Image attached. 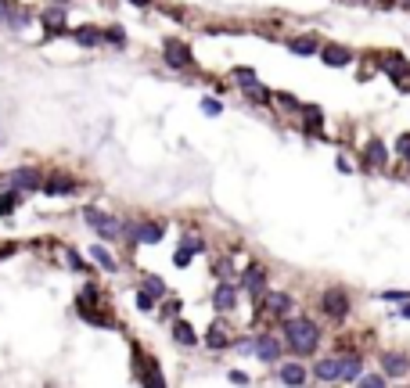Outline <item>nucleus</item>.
Returning a JSON list of instances; mask_svg holds the SVG:
<instances>
[{"label": "nucleus", "instance_id": "nucleus-1", "mask_svg": "<svg viewBox=\"0 0 410 388\" xmlns=\"http://www.w3.org/2000/svg\"><path fill=\"white\" fill-rule=\"evenodd\" d=\"M284 345L296 356H313L320 345V327L310 316H288L284 320Z\"/></svg>", "mask_w": 410, "mask_h": 388}, {"label": "nucleus", "instance_id": "nucleus-2", "mask_svg": "<svg viewBox=\"0 0 410 388\" xmlns=\"http://www.w3.org/2000/svg\"><path fill=\"white\" fill-rule=\"evenodd\" d=\"M83 219H87V223H90L101 238H112V241H115V238L123 234V231H119V219L104 216V212H101V209H94V205H87V209H83Z\"/></svg>", "mask_w": 410, "mask_h": 388}, {"label": "nucleus", "instance_id": "nucleus-3", "mask_svg": "<svg viewBox=\"0 0 410 388\" xmlns=\"http://www.w3.org/2000/svg\"><path fill=\"white\" fill-rule=\"evenodd\" d=\"M320 309L331 316V320H345L349 316V295L342 288H328L324 299H320Z\"/></svg>", "mask_w": 410, "mask_h": 388}, {"label": "nucleus", "instance_id": "nucleus-4", "mask_svg": "<svg viewBox=\"0 0 410 388\" xmlns=\"http://www.w3.org/2000/svg\"><path fill=\"white\" fill-rule=\"evenodd\" d=\"M389 165V148H385V140H367V148H364V170L367 173H382Z\"/></svg>", "mask_w": 410, "mask_h": 388}, {"label": "nucleus", "instance_id": "nucleus-5", "mask_svg": "<svg viewBox=\"0 0 410 388\" xmlns=\"http://www.w3.org/2000/svg\"><path fill=\"white\" fill-rule=\"evenodd\" d=\"M382 72L385 76H392L403 90H406V79H410V65H406V58H403V54H385V58H382Z\"/></svg>", "mask_w": 410, "mask_h": 388}, {"label": "nucleus", "instance_id": "nucleus-6", "mask_svg": "<svg viewBox=\"0 0 410 388\" xmlns=\"http://www.w3.org/2000/svg\"><path fill=\"white\" fill-rule=\"evenodd\" d=\"M166 62H169L173 69H191V65H195L188 43H180V40H166Z\"/></svg>", "mask_w": 410, "mask_h": 388}, {"label": "nucleus", "instance_id": "nucleus-7", "mask_svg": "<svg viewBox=\"0 0 410 388\" xmlns=\"http://www.w3.org/2000/svg\"><path fill=\"white\" fill-rule=\"evenodd\" d=\"M242 284H245V292H249L252 299H263V295H266V273H263V266H249V270L242 273Z\"/></svg>", "mask_w": 410, "mask_h": 388}, {"label": "nucleus", "instance_id": "nucleus-8", "mask_svg": "<svg viewBox=\"0 0 410 388\" xmlns=\"http://www.w3.org/2000/svg\"><path fill=\"white\" fill-rule=\"evenodd\" d=\"M320 58L331 69H345V65H353V50H345L338 43H328V47H320Z\"/></svg>", "mask_w": 410, "mask_h": 388}, {"label": "nucleus", "instance_id": "nucleus-9", "mask_svg": "<svg viewBox=\"0 0 410 388\" xmlns=\"http://www.w3.org/2000/svg\"><path fill=\"white\" fill-rule=\"evenodd\" d=\"M11 184H15L18 191H40V187H43L40 170H33V165H22V170H15V173H11Z\"/></svg>", "mask_w": 410, "mask_h": 388}, {"label": "nucleus", "instance_id": "nucleus-10", "mask_svg": "<svg viewBox=\"0 0 410 388\" xmlns=\"http://www.w3.org/2000/svg\"><path fill=\"white\" fill-rule=\"evenodd\" d=\"M291 309V295H284V292H266L263 295V313L266 316H284Z\"/></svg>", "mask_w": 410, "mask_h": 388}, {"label": "nucleus", "instance_id": "nucleus-11", "mask_svg": "<svg viewBox=\"0 0 410 388\" xmlns=\"http://www.w3.org/2000/svg\"><path fill=\"white\" fill-rule=\"evenodd\" d=\"M281 349H284V342H277L274 335L256 338V356H259L263 363H277V360H281Z\"/></svg>", "mask_w": 410, "mask_h": 388}, {"label": "nucleus", "instance_id": "nucleus-12", "mask_svg": "<svg viewBox=\"0 0 410 388\" xmlns=\"http://www.w3.org/2000/svg\"><path fill=\"white\" fill-rule=\"evenodd\" d=\"M382 370L389 377H403L410 370V356L406 353H382Z\"/></svg>", "mask_w": 410, "mask_h": 388}, {"label": "nucleus", "instance_id": "nucleus-13", "mask_svg": "<svg viewBox=\"0 0 410 388\" xmlns=\"http://www.w3.org/2000/svg\"><path fill=\"white\" fill-rule=\"evenodd\" d=\"M338 374H342V356H324V360H317V367H313V377L317 381H338Z\"/></svg>", "mask_w": 410, "mask_h": 388}, {"label": "nucleus", "instance_id": "nucleus-14", "mask_svg": "<svg viewBox=\"0 0 410 388\" xmlns=\"http://www.w3.org/2000/svg\"><path fill=\"white\" fill-rule=\"evenodd\" d=\"M360 374H364V360H360L357 353L342 356V374H338V381H345V384H357V381H360Z\"/></svg>", "mask_w": 410, "mask_h": 388}, {"label": "nucleus", "instance_id": "nucleus-15", "mask_svg": "<svg viewBox=\"0 0 410 388\" xmlns=\"http://www.w3.org/2000/svg\"><path fill=\"white\" fill-rule=\"evenodd\" d=\"M212 306H216V313H230L234 306H238V292H234V284H220L216 295H212Z\"/></svg>", "mask_w": 410, "mask_h": 388}, {"label": "nucleus", "instance_id": "nucleus-16", "mask_svg": "<svg viewBox=\"0 0 410 388\" xmlns=\"http://www.w3.org/2000/svg\"><path fill=\"white\" fill-rule=\"evenodd\" d=\"M277 377L284 381V384H306V367L303 363H281V370H277Z\"/></svg>", "mask_w": 410, "mask_h": 388}, {"label": "nucleus", "instance_id": "nucleus-17", "mask_svg": "<svg viewBox=\"0 0 410 388\" xmlns=\"http://www.w3.org/2000/svg\"><path fill=\"white\" fill-rule=\"evenodd\" d=\"M288 47H291V54H299V58H306V54H320V40L317 36H296Z\"/></svg>", "mask_w": 410, "mask_h": 388}, {"label": "nucleus", "instance_id": "nucleus-18", "mask_svg": "<svg viewBox=\"0 0 410 388\" xmlns=\"http://www.w3.org/2000/svg\"><path fill=\"white\" fill-rule=\"evenodd\" d=\"M43 191L54 198V194H72L76 191V180L72 177H50L47 184H43Z\"/></svg>", "mask_w": 410, "mask_h": 388}, {"label": "nucleus", "instance_id": "nucleus-19", "mask_svg": "<svg viewBox=\"0 0 410 388\" xmlns=\"http://www.w3.org/2000/svg\"><path fill=\"white\" fill-rule=\"evenodd\" d=\"M205 245H202V238H188L184 245H180V252H177V259H173V262H177V266H188L191 262V255L195 252H202Z\"/></svg>", "mask_w": 410, "mask_h": 388}, {"label": "nucleus", "instance_id": "nucleus-20", "mask_svg": "<svg viewBox=\"0 0 410 388\" xmlns=\"http://www.w3.org/2000/svg\"><path fill=\"white\" fill-rule=\"evenodd\" d=\"M173 338H177L180 345H198L195 327H191V323H184V320H177V323H173Z\"/></svg>", "mask_w": 410, "mask_h": 388}, {"label": "nucleus", "instance_id": "nucleus-21", "mask_svg": "<svg viewBox=\"0 0 410 388\" xmlns=\"http://www.w3.org/2000/svg\"><path fill=\"white\" fill-rule=\"evenodd\" d=\"M205 345H209V349H227V331H223V323H220V320L209 327V335H205Z\"/></svg>", "mask_w": 410, "mask_h": 388}, {"label": "nucleus", "instance_id": "nucleus-22", "mask_svg": "<svg viewBox=\"0 0 410 388\" xmlns=\"http://www.w3.org/2000/svg\"><path fill=\"white\" fill-rule=\"evenodd\" d=\"M134 234H137L141 245H155V241H162V227H158V223H144V227H137Z\"/></svg>", "mask_w": 410, "mask_h": 388}, {"label": "nucleus", "instance_id": "nucleus-23", "mask_svg": "<svg viewBox=\"0 0 410 388\" xmlns=\"http://www.w3.org/2000/svg\"><path fill=\"white\" fill-rule=\"evenodd\" d=\"M90 255H94V262H97L101 270H115V259L108 255V248H101V245H94V248H90Z\"/></svg>", "mask_w": 410, "mask_h": 388}, {"label": "nucleus", "instance_id": "nucleus-24", "mask_svg": "<svg viewBox=\"0 0 410 388\" xmlns=\"http://www.w3.org/2000/svg\"><path fill=\"white\" fill-rule=\"evenodd\" d=\"M245 94H249L252 101H270V90H266V87H259V79L245 83Z\"/></svg>", "mask_w": 410, "mask_h": 388}, {"label": "nucleus", "instance_id": "nucleus-25", "mask_svg": "<svg viewBox=\"0 0 410 388\" xmlns=\"http://www.w3.org/2000/svg\"><path fill=\"white\" fill-rule=\"evenodd\" d=\"M303 119H306V130H317V126L324 123V116H320V108H303Z\"/></svg>", "mask_w": 410, "mask_h": 388}, {"label": "nucleus", "instance_id": "nucleus-26", "mask_svg": "<svg viewBox=\"0 0 410 388\" xmlns=\"http://www.w3.org/2000/svg\"><path fill=\"white\" fill-rule=\"evenodd\" d=\"M389 381V374H360V381L357 384H367V388H382Z\"/></svg>", "mask_w": 410, "mask_h": 388}, {"label": "nucleus", "instance_id": "nucleus-27", "mask_svg": "<svg viewBox=\"0 0 410 388\" xmlns=\"http://www.w3.org/2000/svg\"><path fill=\"white\" fill-rule=\"evenodd\" d=\"M144 292H151L155 299H162V295H166V284L158 281V277H144Z\"/></svg>", "mask_w": 410, "mask_h": 388}, {"label": "nucleus", "instance_id": "nucleus-28", "mask_svg": "<svg viewBox=\"0 0 410 388\" xmlns=\"http://www.w3.org/2000/svg\"><path fill=\"white\" fill-rule=\"evenodd\" d=\"M76 40H80V43H87V47H94V43H101V33H94V29H80V33H76Z\"/></svg>", "mask_w": 410, "mask_h": 388}, {"label": "nucleus", "instance_id": "nucleus-29", "mask_svg": "<svg viewBox=\"0 0 410 388\" xmlns=\"http://www.w3.org/2000/svg\"><path fill=\"white\" fill-rule=\"evenodd\" d=\"M202 112H205V116H220L223 108H220V101H216V97H205V101H202Z\"/></svg>", "mask_w": 410, "mask_h": 388}, {"label": "nucleus", "instance_id": "nucleus-30", "mask_svg": "<svg viewBox=\"0 0 410 388\" xmlns=\"http://www.w3.org/2000/svg\"><path fill=\"white\" fill-rule=\"evenodd\" d=\"M277 101H281L284 108H291V112H303V108H299V101L291 97V94H277Z\"/></svg>", "mask_w": 410, "mask_h": 388}, {"label": "nucleus", "instance_id": "nucleus-31", "mask_svg": "<svg viewBox=\"0 0 410 388\" xmlns=\"http://www.w3.org/2000/svg\"><path fill=\"white\" fill-rule=\"evenodd\" d=\"M137 306H141V309H151V306H155V295H151V292H137Z\"/></svg>", "mask_w": 410, "mask_h": 388}, {"label": "nucleus", "instance_id": "nucleus-32", "mask_svg": "<svg viewBox=\"0 0 410 388\" xmlns=\"http://www.w3.org/2000/svg\"><path fill=\"white\" fill-rule=\"evenodd\" d=\"M104 40H108V43H119V47L126 43V36H123V29H108V33H104Z\"/></svg>", "mask_w": 410, "mask_h": 388}, {"label": "nucleus", "instance_id": "nucleus-33", "mask_svg": "<svg viewBox=\"0 0 410 388\" xmlns=\"http://www.w3.org/2000/svg\"><path fill=\"white\" fill-rule=\"evenodd\" d=\"M234 79H242V87H245V83L256 79V72H252V69H234Z\"/></svg>", "mask_w": 410, "mask_h": 388}, {"label": "nucleus", "instance_id": "nucleus-34", "mask_svg": "<svg viewBox=\"0 0 410 388\" xmlns=\"http://www.w3.org/2000/svg\"><path fill=\"white\" fill-rule=\"evenodd\" d=\"M396 151H399V155H403V158H406V155H410V133H403V137H399V140H396Z\"/></svg>", "mask_w": 410, "mask_h": 388}, {"label": "nucleus", "instance_id": "nucleus-35", "mask_svg": "<svg viewBox=\"0 0 410 388\" xmlns=\"http://www.w3.org/2000/svg\"><path fill=\"white\" fill-rule=\"evenodd\" d=\"M382 299H389V302H406L410 295H406V292H382Z\"/></svg>", "mask_w": 410, "mask_h": 388}, {"label": "nucleus", "instance_id": "nucleus-36", "mask_svg": "<svg viewBox=\"0 0 410 388\" xmlns=\"http://www.w3.org/2000/svg\"><path fill=\"white\" fill-rule=\"evenodd\" d=\"M144 384H151V388H162L166 381H162V374H155V370H151V374H144Z\"/></svg>", "mask_w": 410, "mask_h": 388}, {"label": "nucleus", "instance_id": "nucleus-37", "mask_svg": "<svg viewBox=\"0 0 410 388\" xmlns=\"http://www.w3.org/2000/svg\"><path fill=\"white\" fill-rule=\"evenodd\" d=\"M8 18H11V4H8V0H0V26H8Z\"/></svg>", "mask_w": 410, "mask_h": 388}, {"label": "nucleus", "instance_id": "nucleus-38", "mask_svg": "<svg viewBox=\"0 0 410 388\" xmlns=\"http://www.w3.org/2000/svg\"><path fill=\"white\" fill-rule=\"evenodd\" d=\"M399 316H403V320H410V302H403V309H399Z\"/></svg>", "mask_w": 410, "mask_h": 388}, {"label": "nucleus", "instance_id": "nucleus-39", "mask_svg": "<svg viewBox=\"0 0 410 388\" xmlns=\"http://www.w3.org/2000/svg\"><path fill=\"white\" fill-rule=\"evenodd\" d=\"M130 4H137V8H144V4H148V0H130Z\"/></svg>", "mask_w": 410, "mask_h": 388}, {"label": "nucleus", "instance_id": "nucleus-40", "mask_svg": "<svg viewBox=\"0 0 410 388\" xmlns=\"http://www.w3.org/2000/svg\"><path fill=\"white\" fill-rule=\"evenodd\" d=\"M382 4H392V0H382Z\"/></svg>", "mask_w": 410, "mask_h": 388}, {"label": "nucleus", "instance_id": "nucleus-41", "mask_svg": "<svg viewBox=\"0 0 410 388\" xmlns=\"http://www.w3.org/2000/svg\"><path fill=\"white\" fill-rule=\"evenodd\" d=\"M58 4H65V0H58Z\"/></svg>", "mask_w": 410, "mask_h": 388}]
</instances>
